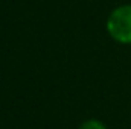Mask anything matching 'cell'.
Listing matches in <instances>:
<instances>
[{"mask_svg": "<svg viewBox=\"0 0 131 129\" xmlns=\"http://www.w3.org/2000/svg\"><path fill=\"white\" fill-rule=\"evenodd\" d=\"M107 32L121 44H131V5H122L107 18Z\"/></svg>", "mask_w": 131, "mask_h": 129, "instance_id": "1", "label": "cell"}, {"mask_svg": "<svg viewBox=\"0 0 131 129\" xmlns=\"http://www.w3.org/2000/svg\"><path fill=\"white\" fill-rule=\"evenodd\" d=\"M79 129H107V126L102 123V122H99L96 119H90V120H85Z\"/></svg>", "mask_w": 131, "mask_h": 129, "instance_id": "2", "label": "cell"}]
</instances>
